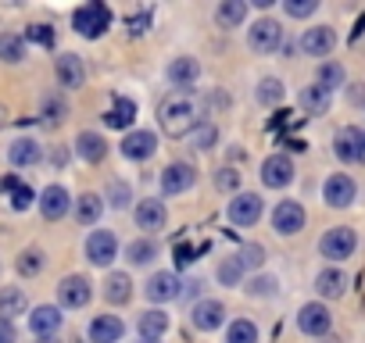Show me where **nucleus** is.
Returning a JSON list of instances; mask_svg holds the SVG:
<instances>
[{
    "instance_id": "24",
    "label": "nucleus",
    "mask_w": 365,
    "mask_h": 343,
    "mask_svg": "<svg viewBox=\"0 0 365 343\" xmlns=\"http://www.w3.org/2000/svg\"><path fill=\"white\" fill-rule=\"evenodd\" d=\"M301 107L308 111V115H326V107H329V90L319 83V86H304L301 90Z\"/></svg>"
},
{
    "instance_id": "10",
    "label": "nucleus",
    "mask_w": 365,
    "mask_h": 343,
    "mask_svg": "<svg viewBox=\"0 0 365 343\" xmlns=\"http://www.w3.org/2000/svg\"><path fill=\"white\" fill-rule=\"evenodd\" d=\"M301 47H304L312 58H326V54L336 47V33H333V29H326V26L308 29V33L301 36Z\"/></svg>"
},
{
    "instance_id": "33",
    "label": "nucleus",
    "mask_w": 365,
    "mask_h": 343,
    "mask_svg": "<svg viewBox=\"0 0 365 343\" xmlns=\"http://www.w3.org/2000/svg\"><path fill=\"white\" fill-rule=\"evenodd\" d=\"M333 150H336V157H344V161H358V129H340Z\"/></svg>"
},
{
    "instance_id": "43",
    "label": "nucleus",
    "mask_w": 365,
    "mask_h": 343,
    "mask_svg": "<svg viewBox=\"0 0 365 343\" xmlns=\"http://www.w3.org/2000/svg\"><path fill=\"white\" fill-rule=\"evenodd\" d=\"M29 40L40 43V47H54V29H47V26H29Z\"/></svg>"
},
{
    "instance_id": "40",
    "label": "nucleus",
    "mask_w": 365,
    "mask_h": 343,
    "mask_svg": "<svg viewBox=\"0 0 365 343\" xmlns=\"http://www.w3.org/2000/svg\"><path fill=\"white\" fill-rule=\"evenodd\" d=\"M40 268H43V254H40V250H26V254L19 258V272H22V275H36Z\"/></svg>"
},
{
    "instance_id": "38",
    "label": "nucleus",
    "mask_w": 365,
    "mask_h": 343,
    "mask_svg": "<svg viewBox=\"0 0 365 343\" xmlns=\"http://www.w3.org/2000/svg\"><path fill=\"white\" fill-rule=\"evenodd\" d=\"M258 100H262V104H279V100H283V83H279V79H265V83L258 86Z\"/></svg>"
},
{
    "instance_id": "25",
    "label": "nucleus",
    "mask_w": 365,
    "mask_h": 343,
    "mask_svg": "<svg viewBox=\"0 0 365 343\" xmlns=\"http://www.w3.org/2000/svg\"><path fill=\"white\" fill-rule=\"evenodd\" d=\"M104 297H108V304H125V300L133 297V283H129V275H125V272L108 275V283H104Z\"/></svg>"
},
{
    "instance_id": "30",
    "label": "nucleus",
    "mask_w": 365,
    "mask_h": 343,
    "mask_svg": "<svg viewBox=\"0 0 365 343\" xmlns=\"http://www.w3.org/2000/svg\"><path fill=\"white\" fill-rule=\"evenodd\" d=\"M8 157H11V164H36L40 161V143L36 139H19V143H11V150H8Z\"/></svg>"
},
{
    "instance_id": "42",
    "label": "nucleus",
    "mask_w": 365,
    "mask_h": 343,
    "mask_svg": "<svg viewBox=\"0 0 365 343\" xmlns=\"http://www.w3.org/2000/svg\"><path fill=\"white\" fill-rule=\"evenodd\" d=\"M319 4L315 0H287V15H294V19H304V15H312Z\"/></svg>"
},
{
    "instance_id": "22",
    "label": "nucleus",
    "mask_w": 365,
    "mask_h": 343,
    "mask_svg": "<svg viewBox=\"0 0 365 343\" xmlns=\"http://www.w3.org/2000/svg\"><path fill=\"white\" fill-rule=\"evenodd\" d=\"M58 79H61V86H83V79H86V68H83V61H79L76 54H65V58H58Z\"/></svg>"
},
{
    "instance_id": "14",
    "label": "nucleus",
    "mask_w": 365,
    "mask_h": 343,
    "mask_svg": "<svg viewBox=\"0 0 365 343\" xmlns=\"http://www.w3.org/2000/svg\"><path fill=\"white\" fill-rule=\"evenodd\" d=\"M147 297L150 300H175L179 297V279L172 272H158L147 279Z\"/></svg>"
},
{
    "instance_id": "47",
    "label": "nucleus",
    "mask_w": 365,
    "mask_h": 343,
    "mask_svg": "<svg viewBox=\"0 0 365 343\" xmlns=\"http://www.w3.org/2000/svg\"><path fill=\"white\" fill-rule=\"evenodd\" d=\"M111 204H115V208H125V204H129V186L115 183V186H111Z\"/></svg>"
},
{
    "instance_id": "15",
    "label": "nucleus",
    "mask_w": 365,
    "mask_h": 343,
    "mask_svg": "<svg viewBox=\"0 0 365 343\" xmlns=\"http://www.w3.org/2000/svg\"><path fill=\"white\" fill-rule=\"evenodd\" d=\"M354 201V183L347 179V176H333V179H326V204H333V208H347Z\"/></svg>"
},
{
    "instance_id": "20",
    "label": "nucleus",
    "mask_w": 365,
    "mask_h": 343,
    "mask_svg": "<svg viewBox=\"0 0 365 343\" xmlns=\"http://www.w3.org/2000/svg\"><path fill=\"white\" fill-rule=\"evenodd\" d=\"M104 122H108L111 129H129V125L136 122V104H133L129 97H118V100L111 104V111L104 115Z\"/></svg>"
},
{
    "instance_id": "21",
    "label": "nucleus",
    "mask_w": 365,
    "mask_h": 343,
    "mask_svg": "<svg viewBox=\"0 0 365 343\" xmlns=\"http://www.w3.org/2000/svg\"><path fill=\"white\" fill-rule=\"evenodd\" d=\"M222 315H226V311H222L219 300H201V304L194 307L190 318H194L197 329H219V325H222Z\"/></svg>"
},
{
    "instance_id": "39",
    "label": "nucleus",
    "mask_w": 365,
    "mask_h": 343,
    "mask_svg": "<svg viewBox=\"0 0 365 343\" xmlns=\"http://www.w3.org/2000/svg\"><path fill=\"white\" fill-rule=\"evenodd\" d=\"M240 275H244L240 258H230V261H222V265H219V279H222L226 286H237V283H240Z\"/></svg>"
},
{
    "instance_id": "31",
    "label": "nucleus",
    "mask_w": 365,
    "mask_h": 343,
    "mask_svg": "<svg viewBox=\"0 0 365 343\" xmlns=\"http://www.w3.org/2000/svg\"><path fill=\"white\" fill-rule=\"evenodd\" d=\"M165 332H168V315H161V311L140 315V336H143V339H158V336H165Z\"/></svg>"
},
{
    "instance_id": "17",
    "label": "nucleus",
    "mask_w": 365,
    "mask_h": 343,
    "mask_svg": "<svg viewBox=\"0 0 365 343\" xmlns=\"http://www.w3.org/2000/svg\"><path fill=\"white\" fill-rule=\"evenodd\" d=\"M29 325H33V332L36 336H54L58 329H61V311L58 307H36L33 315H29Z\"/></svg>"
},
{
    "instance_id": "36",
    "label": "nucleus",
    "mask_w": 365,
    "mask_h": 343,
    "mask_svg": "<svg viewBox=\"0 0 365 343\" xmlns=\"http://www.w3.org/2000/svg\"><path fill=\"white\" fill-rule=\"evenodd\" d=\"M255 339H258L255 322L240 318V322H233V325H230V343H255Z\"/></svg>"
},
{
    "instance_id": "6",
    "label": "nucleus",
    "mask_w": 365,
    "mask_h": 343,
    "mask_svg": "<svg viewBox=\"0 0 365 343\" xmlns=\"http://www.w3.org/2000/svg\"><path fill=\"white\" fill-rule=\"evenodd\" d=\"M262 179H265V186H272V190L287 186V183L294 179V164H290V157H287V154H272V157H265V164H262Z\"/></svg>"
},
{
    "instance_id": "45",
    "label": "nucleus",
    "mask_w": 365,
    "mask_h": 343,
    "mask_svg": "<svg viewBox=\"0 0 365 343\" xmlns=\"http://www.w3.org/2000/svg\"><path fill=\"white\" fill-rule=\"evenodd\" d=\"M237 183H240V176H237V172H230V168H222L219 176H215V186L219 190H233Z\"/></svg>"
},
{
    "instance_id": "12",
    "label": "nucleus",
    "mask_w": 365,
    "mask_h": 343,
    "mask_svg": "<svg viewBox=\"0 0 365 343\" xmlns=\"http://www.w3.org/2000/svg\"><path fill=\"white\" fill-rule=\"evenodd\" d=\"M194 186V168L190 164H168L165 176H161V190L165 194H182Z\"/></svg>"
},
{
    "instance_id": "19",
    "label": "nucleus",
    "mask_w": 365,
    "mask_h": 343,
    "mask_svg": "<svg viewBox=\"0 0 365 343\" xmlns=\"http://www.w3.org/2000/svg\"><path fill=\"white\" fill-rule=\"evenodd\" d=\"M118 336H122V322L115 315L93 318V325H90V339L93 343H118Z\"/></svg>"
},
{
    "instance_id": "1",
    "label": "nucleus",
    "mask_w": 365,
    "mask_h": 343,
    "mask_svg": "<svg viewBox=\"0 0 365 343\" xmlns=\"http://www.w3.org/2000/svg\"><path fill=\"white\" fill-rule=\"evenodd\" d=\"M158 122H161L165 136H187L194 129V122H197V104L187 93H172V97L161 100Z\"/></svg>"
},
{
    "instance_id": "48",
    "label": "nucleus",
    "mask_w": 365,
    "mask_h": 343,
    "mask_svg": "<svg viewBox=\"0 0 365 343\" xmlns=\"http://www.w3.org/2000/svg\"><path fill=\"white\" fill-rule=\"evenodd\" d=\"M194 254H197V250H190V247H179V250H175V265H179V268L194 265Z\"/></svg>"
},
{
    "instance_id": "4",
    "label": "nucleus",
    "mask_w": 365,
    "mask_h": 343,
    "mask_svg": "<svg viewBox=\"0 0 365 343\" xmlns=\"http://www.w3.org/2000/svg\"><path fill=\"white\" fill-rule=\"evenodd\" d=\"M115 254H118V240H115V233H108V229L90 233V240H86V258H90L93 265H111Z\"/></svg>"
},
{
    "instance_id": "54",
    "label": "nucleus",
    "mask_w": 365,
    "mask_h": 343,
    "mask_svg": "<svg viewBox=\"0 0 365 343\" xmlns=\"http://www.w3.org/2000/svg\"><path fill=\"white\" fill-rule=\"evenodd\" d=\"M143 343H158V339H143Z\"/></svg>"
},
{
    "instance_id": "44",
    "label": "nucleus",
    "mask_w": 365,
    "mask_h": 343,
    "mask_svg": "<svg viewBox=\"0 0 365 343\" xmlns=\"http://www.w3.org/2000/svg\"><path fill=\"white\" fill-rule=\"evenodd\" d=\"M336 83H344V68H340V65H326V68H322V86L333 90Z\"/></svg>"
},
{
    "instance_id": "53",
    "label": "nucleus",
    "mask_w": 365,
    "mask_h": 343,
    "mask_svg": "<svg viewBox=\"0 0 365 343\" xmlns=\"http://www.w3.org/2000/svg\"><path fill=\"white\" fill-rule=\"evenodd\" d=\"M40 343H58V339H51V336H47V339H40Z\"/></svg>"
},
{
    "instance_id": "3",
    "label": "nucleus",
    "mask_w": 365,
    "mask_h": 343,
    "mask_svg": "<svg viewBox=\"0 0 365 343\" xmlns=\"http://www.w3.org/2000/svg\"><path fill=\"white\" fill-rule=\"evenodd\" d=\"M354 233L347 229V226H336V229H329L326 236H322V258H333V261H340V258H351V250H354Z\"/></svg>"
},
{
    "instance_id": "50",
    "label": "nucleus",
    "mask_w": 365,
    "mask_h": 343,
    "mask_svg": "<svg viewBox=\"0 0 365 343\" xmlns=\"http://www.w3.org/2000/svg\"><path fill=\"white\" fill-rule=\"evenodd\" d=\"M147 22H150V15H140V19L133 15V19H129V33H133V36H136V33H143V26H147Z\"/></svg>"
},
{
    "instance_id": "23",
    "label": "nucleus",
    "mask_w": 365,
    "mask_h": 343,
    "mask_svg": "<svg viewBox=\"0 0 365 343\" xmlns=\"http://www.w3.org/2000/svg\"><path fill=\"white\" fill-rule=\"evenodd\" d=\"M136 222H140V229H161L165 226V204L161 201H140Z\"/></svg>"
},
{
    "instance_id": "9",
    "label": "nucleus",
    "mask_w": 365,
    "mask_h": 343,
    "mask_svg": "<svg viewBox=\"0 0 365 343\" xmlns=\"http://www.w3.org/2000/svg\"><path fill=\"white\" fill-rule=\"evenodd\" d=\"M297 325H301L308 336H322V332H329L333 318H329V311H326L322 304H304V307H301V318H297Z\"/></svg>"
},
{
    "instance_id": "13",
    "label": "nucleus",
    "mask_w": 365,
    "mask_h": 343,
    "mask_svg": "<svg viewBox=\"0 0 365 343\" xmlns=\"http://www.w3.org/2000/svg\"><path fill=\"white\" fill-rule=\"evenodd\" d=\"M58 297H61L65 307H83V304L90 300V283H86L83 275H68V279L58 286Z\"/></svg>"
},
{
    "instance_id": "16",
    "label": "nucleus",
    "mask_w": 365,
    "mask_h": 343,
    "mask_svg": "<svg viewBox=\"0 0 365 343\" xmlns=\"http://www.w3.org/2000/svg\"><path fill=\"white\" fill-rule=\"evenodd\" d=\"M40 211H43V218H61L65 211H68V194H65V186H47L43 190V197H40Z\"/></svg>"
},
{
    "instance_id": "52",
    "label": "nucleus",
    "mask_w": 365,
    "mask_h": 343,
    "mask_svg": "<svg viewBox=\"0 0 365 343\" xmlns=\"http://www.w3.org/2000/svg\"><path fill=\"white\" fill-rule=\"evenodd\" d=\"M358 161H365V132H358Z\"/></svg>"
},
{
    "instance_id": "37",
    "label": "nucleus",
    "mask_w": 365,
    "mask_h": 343,
    "mask_svg": "<svg viewBox=\"0 0 365 343\" xmlns=\"http://www.w3.org/2000/svg\"><path fill=\"white\" fill-rule=\"evenodd\" d=\"M154 254H158V250H154L150 240H133V243H129V261H133V265H147Z\"/></svg>"
},
{
    "instance_id": "49",
    "label": "nucleus",
    "mask_w": 365,
    "mask_h": 343,
    "mask_svg": "<svg viewBox=\"0 0 365 343\" xmlns=\"http://www.w3.org/2000/svg\"><path fill=\"white\" fill-rule=\"evenodd\" d=\"M0 343H15V325L8 318H0Z\"/></svg>"
},
{
    "instance_id": "18",
    "label": "nucleus",
    "mask_w": 365,
    "mask_h": 343,
    "mask_svg": "<svg viewBox=\"0 0 365 343\" xmlns=\"http://www.w3.org/2000/svg\"><path fill=\"white\" fill-rule=\"evenodd\" d=\"M201 75V65L194 58H175L168 65V83L172 86H194V79Z\"/></svg>"
},
{
    "instance_id": "2",
    "label": "nucleus",
    "mask_w": 365,
    "mask_h": 343,
    "mask_svg": "<svg viewBox=\"0 0 365 343\" xmlns=\"http://www.w3.org/2000/svg\"><path fill=\"white\" fill-rule=\"evenodd\" d=\"M76 33L79 36H86V40H97L108 26H111V11H108V4H101V0H90V4H83L79 11H76Z\"/></svg>"
},
{
    "instance_id": "5",
    "label": "nucleus",
    "mask_w": 365,
    "mask_h": 343,
    "mask_svg": "<svg viewBox=\"0 0 365 343\" xmlns=\"http://www.w3.org/2000/svg\"><path fill=\"white\" fill-rule=\"evenodd\" d=\"M279 43H283V29H279V22L262 19V22L251 26V47H255L258 54H272Z\"/></svg>"
},
{
    "instance_id": "51",
    "label": "nucleus",
    "mask_w": 365,
    "mask_h": 343,
    "mask_svg": "<svg viewBox=\"0 0 365 343\" xmlns=\"http://www.w3.org/2000/svg\"><path fill=\"white\" fill-rule=\"evenodd\" d=\"M269 290H272L269 279H258V283H255V293H269Z\"/></svg>"
},
{
    "instance_id": "28",
    "label": "nucleus",
    "mask_w": 365,
    "mask_h": 343,
    "mask_svg": "<svg viewBox=\"0 0 365 343\" xmlns=\"http://www.w3.org/2000/svg\"><path fill=\"white\" fill-rule=\"evenodd\" d=\"M244 19H247V4H244V0H226V4L215 11V22H219V26H226V29L240 26Z\"/></svg>"
},
{
    "instance_id": "8",
    "label": "nucleus",
    "mask_w": 365,
    "mask_h": 343,
    "mask_svg": "<svg viewBox=\"0 0 365 343\" xmlns=\"http://www.w3.org/2000/svg\"><path fill=\"white\" fill-rule=\"evenodd\" d=\"M272 226H276V233L294 236V233L304 226V208H301L297 201H283V204L272 211Z\"/></svg>"
},
{
    "instance_id": "7",
    "label": "nucleus",
    "mask_w": 365,
    "mask_h": 343,
    "mask_svg": "<svg viewBox=\"0 0 365 343\" xmlns=\"http://www.w3.org/2000/svg\"><path fill=\"white\" fill-rule=\"evenodd\" d=\"M230 218L237 226H255L262 218V197L258 194H240L237 201H230Z\"/></svg>"
},
{
    "instance_id": "29",
    "label": "nucleus",
    "mask_w": 365,
    "mask_h": 343,
    "mask_svg": "<svg viewBox=\"0 0 365 343\" xmlns=\"http://www.w3.org/2000/svg\"><path fill=\"white\" fill-rule=\"evenodd\" d=\"M79 157H86V161H101L104 154H108V143H104V136H97V132H79Z\"/></svg>"
},
{
    "instance_id": "26",
    "label": "nucleus",
    "mask_w": 365,
    "mask_h": 343,
    "mask_svg": "<svg viewBox=\"0 0 365 343\" xmlns=\"http://www.w3.org/2000/svg\"><path fill=\"white\" fill-rule=\"evenodd\" d=\"M0 190L11 197V208H15V211H26V208L33 204V190H29L26 183H19L15 176H8L4 183H0Z\"/></svg>"
},
{
    "instance_id": "11",
    "label": "nucleus",
    "mask_w": 365,
    "mask_h": 343,
    "mask_svg": "<svg viewBox=\"0 0 365 343\" xmlns=\"http://www.w3.org/2000/svg\"><path fill=\"white\" fill-rule=\"evenodd\" d=\"M158 150V139H154V132H129L125 139H122V154L125 157H133V161H147L150 154Z\"/></svg>"
},
{
    "instance_id": "41",
    "label": "nucleus",
    "mask_w": 365,
    "mask_h": 343,
    "mask_svg": "<svg viewBox=\"0 0 365 343\" xmlns=\"http://www.w3.org/2000/svg\"><path fill=\"white\" fill-rule=\"evenodd\" d=\"M237 258H240V265H244V268H258V265L265 261V250H262L258 243H251V247H244Z\"/></svg>"
},
{
    "instance_id": "34",
    "label": "nucleus",
    "mask_w": 365,
    "mask_h": 343,
    "mask_svg": "<svg viewBox=\"0 0 365 343\" xmlns=\"http://www.w3.org/2000/svg\"><path fill=\"white\" fill-rule=\"evenodd\" d=\"M26 58V43H22V36H11V33H4L0 36V61H22Z\"/></svg>"
},
{
    "instance_id": "35",
    "label": "nucleus",
    "mask_w": 365,
    "mask_h": 343,
    "mask_svg": "<svg viewBox=\"0 0 365 343\" xmlns=\"http://www.w3.org/2000/svg\"><path fill=\"white\" fill-rule=\"evenodd\" d=\"M315 286H319L322 297H340V293H344V275H340L336 268H326V272L315 279Z\"/></svg>"
},
{
    "instance_id": "27",
    "label": "nucleus",
    "mask_w": 365,
    "mask_h": 343,
    "mask_svg": "<svg viewBox=\"0 0 365 343\" xmlns=\"http://www.w3.org/2000/svg\"><path fill=\"white\" fill-rule=\"evenodd\" d=\"M26 311V293L22 290H15V286H8V290H0V318H15V315H22Z\"/></svg>"
},
{
    "instance_id": "46",
    "label": "nucleus",
    "mask_w": 365,
    "mask_h": 343,
    "mask_svg": "<svg viewBox=\"0 0 365 343\" xmlns=\"http://www.w3.org/2000/svg\"><path fill=\"white\" fill-rule=\"evenodd\" d=\"M194 143H197L201 150H208V147L215 143V129H212V125H201V129L194 132Z\"/></svg>"
},
{
    "instance_id": "32",
    "label": "nucleus",
    "mask_w": 365,
    "mask_h": 343,
    "mask_svg": "<svg viewBox=\"0 0 365 343\" xmlns=\"http://www.w3.org/2000/svg\"><path fill=\"white\" fill-rule=\"evenodd\" d=\"M101 211H104V204H101L97 194H83L79 204H76V218H79L83 226H93V222L101 218Z\"/></svg>"
}]
</instances>
